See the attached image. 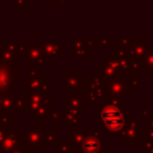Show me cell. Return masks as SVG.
<instances>
[{
  "label": "cell",
  "instance_id": "1",
  "mask_svg": "<svg viewBox=\"0 0 153 153\" xmlns=\"http://www.w3.org/2000/svg\"><path fill=\"white\" fill-rule=\"evenodd\" d=\"M102 118L104 124L110 130H118L123 124V116L121 111L114 106H108L103 110Z\"/></svg>",
  "mask_w": 153,
  "mask_h": 153
}]
</instances>
